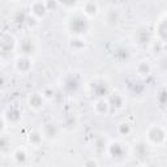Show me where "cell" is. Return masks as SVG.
Segmentation results:
<instances>
[{
  "label": "cell",
  "mask_w": 167,
  "mask_h": 167,
  "mask_svg": "<svg viewBox=\"0 0 167 167\" xmlns=\"http://www.w3.org/2000/svg\"><path fill=\"white\" fill-rule=\"evenodd\" d=\"M15 159L17 162H24L26 159V154H25L24 150H17V153L15 154Z\"/></svg>",
  "instance_id": "obj_1"
}]
</instances>
